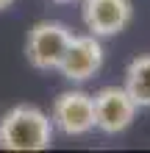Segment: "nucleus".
<instances>
[{
    "label": "nucleus",
    "mask_w": 150,
    "mask_h": 153,
    "mask_svg": "<svg viewBox=\"0 0 150 153\" xmlns=\"http://www.w3.org/2000/svg\"><path fill=\"white\" fill-rule=\"evenodd\" d=\"M92 100H95V128L103 134H122L134 123L139 109L125 86H103L98 95H92Z\"/></svg>",
    "instance_id": "nucleus-4"
},
{
    "label": "nucleus",
    "mask_w": 150,
    "mask_h": 153,
    "mask_svg": "<svg viewBox=\"0 0 150 153\" xmlns=\"http://www.w3.org/2000/svg\"><path fill=\"white\" fill-rule=\"evenodd\" d=\"M125 89L139 109H150V56H136L125 67Z\"/></svg>",
    "instance_id": "nucleus-7"
},
{
    "label": "nucleus",
    "mask_w": 150,
    "mask_h": 153,
    "mask_svg": "<svg viewBox=\"0 0 150 153\" xmlns=\"http://www.w3.org/2000/svg\"><path fill=\"white\" fill-rule=\"evenodd\" d=\"M53 145V120L36 106H14L0 117L3 150H47Z\"/></svg>",
    "instance_id": "nucleus-1"
},
{
    "label": "nucleus",
    "mask_w": 150,
    "mask_h": 153,
    "mask_svg": "<svg viewBox=\"0 0 150 153\" xmlns=\"http://www.w3.org/2000/svg\"><path fill=\"white\" fill-rule=\"evenodd\" d=\"M83 25L95 36H117L134 20L131 0H83Z\"/></svg>",
    "instance_id": "nucleus-5"
},
{
    "label": "nucleus",
    "mask_w": 150,
    "mask_h": 153,
    "mask_svg": "<svg viewBox=\"0 0 150 153\" xmlns=\"http://www.w3.org/2000/svg\"><path fill=\"white\" fill-rule=\"evenodd\" d=\"M72 39V31L64 22L42 20L28 31L25 39V59L36 70H58L61 59L67 53V45Z\"/></svg>",
    "instance_id": "nucleus-2"
},
{
    "label": "nucleus",
    "mask_w": 150,
    "mask_h": 153,
    "mask_svg": "<svg viewBox=\"0 0 150 153\" xmlns=\"http://www.w3.org/2000/svg\"><path fill=\"white\" fill-rule=\"evenodd\" d=\"M17 0H0V11H6V8H11Z\"/></svg>",
    "instance_id": "nucleus-8"
},
{
    "label": "nucleus",
    "mask_w": 150,
    "mask_h": 153,
    "mask_svg": "<svg viewBox=\"0 0 150 153\" xmlns=\"http://www.w3.org/2000/svg\"><path fill=\"white\" fill-rule=\"evenodd\" d=\"M103 67V45H100V36L95 33H83V36H75L69 39L67 45V53L61 59V75L67 81H89L100 73Z\"/></svg>",
    "instance_id": "nucleus-6"
},
{
    "label": "nucleus",
    "mask_w": 150,
    "mask_h": 153,
    "mask_svg": "<svg viewBox=\"0 0 150 153\" xmlns=\"http://www.w3.org/2000/svg\"><path fill=\"white\" fill-rule=\"evenodd\" d=\"M53 3H72V0H53Z\"/></svg>",
    "instance_id": "nucleus-9"
},
{
    "label": "nucleus",
    "mask_w": 150,
    "mask_h": 153,
    "mask_svg": "<svg viewBox=\"0 0 150 153\" xmlns=\"http://www.w3.org/2000/svg\"><path fill=\"white\" fill-rule=\"evenodd\" d=\"M53 128H58L67 137H83L95 131V100L83 89H67L53 100L50 111Z\"/></svg>",
    "instance_id": "nucleus-3"
}]
</instances>
